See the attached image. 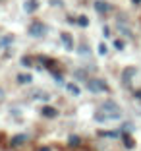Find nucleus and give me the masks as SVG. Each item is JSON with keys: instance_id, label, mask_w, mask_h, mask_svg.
Returning a JSON list of instances; mask_svg holds the SVG:
<instances>
[{"instance_id": "f257e3e1", "label": "nucleus", "mask_w": 141, "mask_h": 151, "mask_svg": "<svg viewBox=\"0 0 141 151\" xmlns=\"http://www.w3.org/2000/svg\"><path fill=\"white\" fill-rule=\"evenodd\" d=\"M122 116V109L118 107V103L114 101H106L101 105L97 112H95V120L97 122H106V120H118Z\"/></svg>"}, {"instance_id": "f03ea898", "label": "nucleus", "mask_w": 141, "mask_h": 151, "mask_svg": "<svg viewBox=\"0 0 141 151\" xmlns=\"http://www.w3.org/2000/svg\"><path fill=\"white\" fill-rule=\"evenodd\" d=\"M87 89L91 93H104V91H108V85L99 78H91V80H87Z\"/></svg>"}, {"instance_id": "7ed1b4c3", "label": "nucleus", "mask_w": 141, "mask_h": 151, "mask_svg": "<svg viewBox=\"0 0 141 151\" xmlns=\"http://www.w3.org/2000/svg\"><path fill=\"white\" fill-rule=\"evenodd\" d=\"M27 33H29L31 37H44V33H47V27H44L41 22H33V23L29 25V29H27Z\"/></svg>"}, {"instance_id": "20e7f679", "label": "nucleus", "mask_w": 141, "mask_h": 151, "mask_svg": "<svg viewBox=\"0 0 141 151\" xmlns=\"http://www.w3.org/2000/svg\"><path fill=\"white\" fill-rule=\"evenodd\" d=\"M41 114L47 116V118H54V116L58 114V111L54 107H50V105H43V109H41Z\"/></svg>"}, {"instance_id": "39448f33", "label": "nucleus", "mask_w": 141, "mask_h": 151, "mask_svg": "<svg viewBox=\"0 0 141 151\" xmlns=\"http://www.w3.org/2000/svg\"><path fill=\"white\" fill-rule=\"evenodd\" d=\"M25 139H27V136H25V134H18V136H14V138L10 139V145H12V147L21 145V143H25Z\"/></svg>"}, {"instance_id": "423d86ee", "label": "nucleus", "mask_w": 141, "mask_h": 151, "mask_svg": "<svg viewBox=\"0 0 141 151\" xmlns=\"http://www.w3.org/2000/svg\"><path fill=\"white\" fill-rule=\"evenodd\" d=\"M60 39L64 41V47H66L68 50H74V39H72L68 33H60Z\"/></svg>"}, {"instance_id": "0eeeda50", "label": "nucleus", "mask_w": 141, "mask_h": 151, "mask_svg": "<svg viewBox=\"0 0 141 151\" xmlns=\"http://www.w3.org/2000/svg\"><path fill=\"white\" fill-rule=\"evenodd\" d=\"M37 0H25V2H23V10H25L27 14H31V12H35L37 10Z\"/></svg>"}, {"instance_id": "6e6552de", "label": "nucleus", "mask_w": 141, "mask_h": 151, "mask_svg": "<svg viewBox=\"0 0 141 151\" xmlns=\"http://www.w3.org/2000/svg\"><path fill=\"white\" fill-rule=\"evenodd\" d=\"M95 10H97L99 14H104V12L110 10V4H106V2H102V0H97V2H95Z\"/></svg>"}, {"instance_id": "1a4fd4ad", "label": "nucleus", "mask_w": 141, "mask_h": 151, "mask_svg": "<svg viewBox=\"0 0 141 151\" xmlns=\"http://www.w3.org/2000/svg\"><path fill=\"white\" fill-rule=\"evenodd\" d=\"M33 81V76L31 74H19L18 76V83H31Z\"/></svg>"}, {"instance_id": "9d476101", "label": "nucleus", "mask_w": 141, "mask_h": 151, "mask_svg": "<svg viewBox=\"0 0 141 151\" xmlns=\"http://www.w3.org/2000/svg\"><path fill=\"white\" fill-rule=\"evenodd\" d=\"M66 87H68V91H70L74 97H77V95L81 93V91H79V85H77V83H68Z\"/></svg>"}, {"instance_id": "9b49d317", "label": "nucleus", "mask_w": 141, "mask_h": 151, "mask_svg": "<svg viewBox=\"0 0 141 151\" xmlns=\"http://www.w3.org/2000/svg\"><path fill=\"white\" fill-rule=\"evenodd\" d=\"M122 139H124V145L128 147V149H133V147H135V142L132 139V136H124Z\"/></svg>"}, {"instance_id": "f8f14e48", "label": "nucleus", "mask_w": 141, "mask_h": 151, "mask_svg": "<svg viewBox=\"0 0 141 151\" xmlns=\"http://www.w3.org/2000/svg\"><path fill=\"white\" fill-rule=\"evenodd\" d=\"M133 74H135V68H128V70H124V81H126V83H128V81L130 80H132V78H130V76H133Z\"/></svg>"}, {"instance_id": "ddd939ff", "label": "nucleus", "mask_w": 141, "mask_h": 151, "mask_svg": "<svg viewBox=\"0 0 141 151\" xmlns=\"http://www.w3.org/2000/svg\"><path fill=\"white\" fill-rule=\"evenodd\" d=\"M79 138H77V136H70V138H68V145H70V147H77V145H79Z\"/></svg>"}, {"instance_id": "4468645a", "label": "nucleus", "mask_w": 141, "mask_h": 151, "mask_svg": "<svg viewBox=\"0 0 141 151\" xmlns=\"http://www.w3.org/2000/svg\"><path fill=\"white\" fill-rule=\"evenodd\" d=\"M106 50H108V47H106L104 43H101V45H99V54H101V56H104V54H106Z\"/></svg>"}, {"instance_id": "2eb2a0df", "label": "nucleus", "mask_w": 141, "mask_h": 151, "mask_svg": "<svg viewBox=\"0 0 141 151\" xmlns=\"http://www.w3.org/2000/svg\"><path fill=\"white\" fill-rule=\"evenodd\" d=\"M114 49H116V50H122V49H124V41L116 39V41H114Z\"/></svg>"}, {"instance_id": "dca6fc26", "label": "nucleus", "mask_w": 141, "mask_h": 151, "mask_svg": "<svg viewBox=\"0 0 141 151\" xmlns=\"http://www.w3.org/2000/svg\"><path fill=\"white\" fill-rule=\"evenodd\" d=\"M77 23H79V25H83V27H87V25H89V19L85 18V16H81V18L77 19Z\"/></svg>"}, {"instance_id": "f3484780", "label": "nucleus", "mask_w": 141, "mask_h": 151, "mask_svg": "<svg viewBox=\"0 0 141 151\" xmlns=\"http://www.w3.org/2000/svg\"><path fill=\"white\" fill-rule=\"evenodd\" d=\"M99 136H108V138H116L118 132H99Z\"/></svg>"}, {"instance_id": "a211bd4d", "label": "nucleus", "mask_w": 141, "mask_h": 151, "mask_svg": "<svg viewBox=\"0 0 141 151\" xmlns=\"http://www.w3.org/2000/svg\"><path fill=\"white\" fill-rule=\"evenodd\" d=\"M21 64H23V66H31V60H29L27 56H23V58H21Z\"/></svg>"}, {"instance_id": "6ab92c4d", "label": "nucleus", "mask_w": 141, "mask_h": 151, "mask_svg": "<svg viewBox=\"0 0 141 151\" xmlns=\"http://www.w3.org/2000/svg\"><path fill=\"white\" fill-rule=\"evenodd\" d=\"M54 80H56L58 83H62V76H60V74H54Z\"/></svg>"}, {"instance_id": "aec40b11", "label": "nucleus", "mask_w": 141, "mask_h": 151, "mask_svg": "<svg viewBox=\"0 0 141 151\" xmlns=\"http://www.w3.org/2000/svg\"><path fill=\"white\" fill-rule=\"evenodd\" d=\"M102 33H104V37H108V35H110V29H108V27H104V29H102Z\"/></svg>"}, {"instance_id": "412c9836", "label": "nucleus", "mask_w": 141, "mask_h": 151, "mask_svg": "<svg viewBox=\"0 0 141 151\" xmlns=\"http://www.w3.org/2000/svg\"><path fill=\"white\" fill-rule=\"evenodd\" d=\"M135 97H137V99H141V89H139V91H135Z\"/></svg>"}, {"instance_id": "4be33fe9", "label": "nucleus", "mask_w": 141, "mask_h": 151, "mask_svg": "<svg viewBox=\"0 0 141 151\" xmlns=\"http://www.w3.org/2000/svg\"><path fill=\"white\" fill-rule=\"evenodd\" d=\"M39 151H50V147H41Z\"/></svg>"}, {"instance_id": "5701e85b", "label": "nucleus", "mask_w": 141, "mask_h": 151, "mask_svg": "<svg viewBox=\"0 0 141 151\" xmlns=\"http://www.w3.org/2000/svg\"><path fill=\"white\" fill-rule=\"evenodd\" d=\"M132 2L133 4H141V0H132Z\"/></svg>"}, {"instance_id": "b1692460", "label": "nucleus", "mask_w": 141, "mask_h": 151, "mask_svg": "<svg viewBox=\"0 0 141 151\" xmlns=\"http://www.w3.org/2000/svg\"><path fill=\"white\" fill-rule=\"evenodd\" d=\"M0 99H2V91H0Z\"/></svg>"}]
</instances>
